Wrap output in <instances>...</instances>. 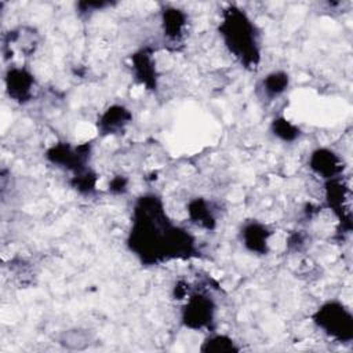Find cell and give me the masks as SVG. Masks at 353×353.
<instances>
[{
    "label": "cell",
    "mask_w": 353,
    "mask_h": 353,
    "mask_svg": "<svg viewBox=\"0 0 353 353\" xmlns=\"http://www.w3.org/2000/svg\"><path fill=\"white\" fill-rule=\"evenodd\" d=\"M309 167L324 179L338 178L342 172L341 157L330 149H316L309 159Z\"/></svg>",
    "instance_id": "obj_6"
},
{
    "label": "cell",
    "mask_w": 353,
    "mask_h": 353,
    "mask_svg": "<svg viewBox=\"0 0 353 353\" xmlns=\"http://www.w3.org/2000/svg\"><path fill=\"white\" fill-rule=\"evenodd\" d=\"M272 132L284 142H292L299 137V128L285 117H277L272 121Z\"/></svg>",
    "instance_id": "obj_14"
},
{
    "label": "cell",
    "mask_w": 353,
    "mask_h": 353,
    "mask_svg": "<svg viewBox=\"0 0 353 353\" xmlns=\"http://www.w3.org/2000/svg\"><path fill=\"white\" fill-rule=\"evenodd\" d=\"M219 30L225 46L241 63L247 68L258 63L259 43L256 29L243 10L232 6L225 10Z\"/></svg>",
    "instance_id": "obj_2"
},
{
    "label": "cell",
    "mask_w": 353,
    "mask_h": 353,
    "mask_svg": "<svg viewBox=\"0 0 353 353\" xmlns=\"http://www.w3.org/2000/svg\"><path fill=\"white\" fill-rule=\"evenodd\" d=\"M6 90L10 98L18 103L28 102L33 95L34 77L33 74L21 66H12L4 76Z\"/></svg>",
    "instance_id": "obj_5"
},
{
    "label": "cell",
    "mask_w": 353,
    "mask_h": 353,
    "mask_svg": "<svg viewBox=\"0 0 353 353\" xmlns=\"http://www.w3.org/2000/svg\"><path fill=\"white\" fill-rule=\"evenodd\" d=\"M313 321L328 336L341 342H349L353 338V316L352 312L338 301H330L321 305Z\"/></svg>",
    "instance_id": "obj_3"
},
{
    "label": "cell",
    "mask_w": 353,
    "mask_h": 353,
    "mask_svg": "<svg viewBox=\"0 0 353 353\" xmlns=\"http://www.w3.org/2000/svg\"><path fill=\"white\" fill-rule=\"evenodd\" d=\"M241 241L244 247L255 254H266L269 248V239L272 232L268 229L266 225L251 221L247 222L241 229Z\"/></svg>",
    "instance_id": "obj_7"
},
{
    "label": "cell",
    "mask_w": 353,
    "mask_h": 353,
    "mask_svg": "<svg viewBox=\"0 0 353 353\" xmlns=\"http://www.w3.org/2000/svg\"><path fill=\"white\" fill-rule=\"evenodd\" d=\"M200 350L207 353H230V352H239L240 349L230 336L215 334L204 339Z\"/></svg>",
    "instance_id": "obj_13"
},
{
    "label": "cell",
    "mask_w": 353,
    "mask_h": 353,
    "mask_svg": "<svg viewBox=\"0 0 353 353\" xmlns=\"http://www.w3.org/2000/svg\"><path fill=\"white\" fill-rule=\"evenodd\" d=\"M188 214L193 223L201 226V228H212L215 223L214 212L210 207V204L204 199H193L188 204Z\"/></svg>",
    "instance_id": "obj_11"
},
{
    "label": "cell",
    "mask_w": 353,
    "mask_h": 353,
    "mask_svg": "<svg viewBox=\"0 0 353 353\" xmlns=\"http://www.w3.org/2000/svg\"><path fill=\"white\" fill-rule=\"evenodd\" d=\"M90 341H91V338L87 332H84L81 330H72V331H66L61 336L59 343L70 350H81V349H85L87 346H90V343H91Z\"/></svg>",
    "instance_id": "obj_15"
},
{
    "label": "cell",
    "mask_w": 353,
    "mask_h": 353,
    "mask_svg": "<svg viewBox=\"0 0 353 353\" xmlns=\"http://www.w3.org/2000/svg\"><path fill=\"white\" fill-rule=\"evenodd\" d=\"M186 22V14L178 8H167L163 11L164 34L171 40H178L182 37Z\"/></svg>",
    "instance_id": "obj_9"
},
{
    "label": "cell",
    "mask_w": 353,
    "mask_h": 353,
    "mask_svg": "<svg viewBox=\"0 0 353 353\" xmlns=\"http://www.w3.org/2000/svg\"><path fill=\"white\" fill-rule=\"evenodd\" d=\"M128 245L142 262L154 265L167 256L189 255L193 237L186 230L171 226L163 201L154 194H146L135 204Z\"/></svg>",
    "instance_id": "obj_1"
},
{
    "label": "cell",
    "mask_w": 353,
    "mask_h": 353,
    "mask_svg": "<svg viewBox=\"0 0 353 353\" xmlns=\"http://www.w3.org/2000/svg\"><path fill=\"white\" fill-rule=\"evenodd\" d=\"M290 85V76L283 70H274L266 74L262 80V91L269 99L280 97Z\"/></svg>",
    "instance_id": "obj_12"
},
{
    "label": "cell",
    "mask_w": 353,
    "mask_h": 353,
    "mask_svg": "<svg viewBox=\"0 0 353 353\" xmlns=\"http://www.w3.org/2000/svg\"><path fill=\"white\" fill-rule=\"evenodd\" d=\"M215 305L204 294L192 295L182 309V323L192 330L210 328L214 320Z\"/></svg>",
    "instance_id": "obj_4"
},
{
    "label": "cell",
    "mask_w": 353,
    "mask_h": 353,
    "mask_svg": "<svg viewBox=\"0 0 353 353\" xmlns=\"http://www.w3.org/2000/svg\"><path fill=\"white\" fill-rule=\"evenodd\" d=\"M127 189V181L124 179V176H114L110 183H109V190L114 192V193H123Z\"/></svg>",
    "instance_id": "obj_16"
},
{
    "label": "cell",
    "mask_w": 353,
    "mask_h": 353,
    "mask_svg": "<svg viewBox=\"0 0 353 353\" xmlns=\"http://www.w3.org/2000/svg\"><path fill=\"white\" fill-rule=\"evenodd\" d=\"M132 68L135 70V76L137 79L145 84L146 87H153L156 85V77H153L156 74V69L152 61L150 54H148L146 51H141L138 54L134 55L132 58Z\"/></svg>",
    "instance_id": "obj_10"
},
{
    "label": "cell",
    "mask_w": 353,
    "mask_h": 353,
    "mask_svg": "<svg viewBox=\"0 0 353 353\" xmlns=\"http://www.w3.org/2000/svg\"><path fill=\"white\" fill-rule=\"evenodd\" d=\"M131 112L124 108L123 105H113L110 108H108L102 116L98 120V131H101V134H116L121 130H124V127L131 121Z\"/></svg>",
    "instance_id": "obj_8"
}]
</instances>
